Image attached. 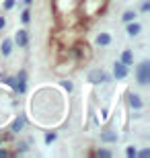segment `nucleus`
<instances>
[{"label":"nucleus","instance_id":"nucleus-1","mask_svg":"<svg viewBox=\"0 0 150 158\" xmlns=\"http://www.w3.org/2000/svg\"><path fill=\"white\" fill-rule=\"evenodd\" d=\"M136 78H138V82L142 84V86L150 82V62L148 60H144V62L136 68Z\"/></svg>","mask_w":150,"mask_h":158},{"label":"nucleus","instance_id":"nucleus-2","mask_svg":"<svg viewBox=\"0 0 150 158\" xmlns=\"http://www.w3.org/2000/svg\"><path fill=\"white\" fill-rule=\"evenodd\" d=\"M87 80L91 82V84H99V82H105V80H107V76H105L103 70H92L91 74H88Z\"/></svg>","mask_w":150,"mask_h":158},{"label":"nucleus","instance_id":"nucleus-3","mask_svg":"<svg viewBox=\"0 0 150 158\" xmlns=\"http://www.w3.org/2000/svg\"><path fill=\"white\" fill-rule=\"evenodd\" d=\"M113 76H115L117 80L126 78V76H127V66L121 64V62H115V66H113Z\"/></svg>","mask_w":150,"mask_h":158},{"label":"nucleus","instance_id":"nucleus-4","mask_svg":"<svg viewBox=\"0 0 150 158\" xmlns=\"http://www.w3.org/2000/svg\"><path fill=\"white\" fill-rule=\"evenodd\" d=\"M15 39H17V45L19 47H27V43H29V35H27V31H25V29L17 31Z\"/></svg>","mask_w":150,"mask_h":158},{"label":"nucleus","instance_id":"nucleus-5","mask_svg":"<svg viewBox=\"0 0 150 158\" xmlns=\"http://www.w3.org/2000/svg\"><path fill=\"white\" fill-rule=\"evenodd\" d=\"M0 52H2V56H11V52H12V39H4L2 41V45H0Z\"/></svg>","mask_w":150,"mask_h":158},{"label":"nucleus","instance_id":"nucleus-6","mask_svg":"<svg viewBox=\"0 0 150 158\" xmlns=\"http://www.w3.org/2000/svg\"><path fill=\"white\" fill-rule=\"evenodd\" d=\"M109 43H111V35L109 33H99L97 35V45L105 47V45H109Z\"/></svg>","mask_w":150,"mask_h":158},{"label":"nucleus","instance_id":"nucleus-7","mask_svg":"<svg viewBox=\"0 0 150 158\" xmlns=\"http://www.w3.org/2000/svg\"><path fill=\"white\" fill-rule=\"evenodd\" d=\"M140 31H142V27H140V23H132V21L127 23V35L136 37V35L140 33Z\"/></svg>","mask_w":150,"mask_h":158},{"label":"nucleus","instance_id":"nucleus-8","mask_svg":"<svg viewBox=\"0 0 150 158\" xmlns=\"http://www.w3.org/2000/svg\"><path fill=\"white\" fill-rule=\"evenodd\" d=\"M12 88H15V93L23 94L25 90H27V80H17L15 84H12Z\"/></svg>","mask_w":150,"mask_h":158},{"label":"nucleus","instance_id":"nucleus-9","mask_svg":"<svg viewBox=\"0 0 150 158\" xmlns=\"http://www.w3.org/2000/svg\"><path fill=\"white\" fill-rule=\"evenodd\" d=\"M134 62V53L130 52V49H126V52L121 53V64H126V66H130Z\"/></svg>","mask_w":150,"mask_h":158},{"label":"nucleus","instance_id":"nucleus-10","mask_svg":"<svg viewBox=\"0 0 150 158\" xmlns=\"http://www.w3.org/2000/svg\"><path fill=\"white\" fill-rule=\"evenodd\" d=\"M130 105L134 109H142V99H140L138 94H130Z\"/></svg>","mask_w":150,"mask_h":158},{"label":"nucleus","instance_id":"nucleus-11","mask_svg":"<svg viewBox=\"0 0 150 158\" xmlns=\"http://www.w3.org/2000/svg\"><path fill=\"white\" fill-rule=\"evenodd\" d=\"M23 127H25V121H23V119H17V121L12 123V131H21Z\"/></svg>","mask_w":150,"mask_h":158},{"label":"nucleus","instance_id":"nucleus-12","mask_svg":"<svg viewBox=\"0 0 150 158\" xmlns=\"http://www.w3.org/2000/svg\"><path fill=\"white\" fill-rule=\"evenodd\" d=\"M101 140H105V142H113V140H117V138H115V134H111V131H105V134H101Z\"/></svg>","mask_w":150,"mask_h":158},{"label":"nucleus","instance_id":"nucleus-13","mask_svg":"<svg viewBox=\"0 0 150 158\" xmlns=\"http://www.w3.org/2000/svg\"><path fill=\"white\" fill-rule=\"evenodd\" d=\"M21 21H23V25H29V21H31V12H29V8H27V10H23V15H21Z\"/></svg>","mask_w":150,"mask_h":158},{"label":"nucleus","instance_id":"nucleus-14","mask_svg":"<svg viewBox=\"0 0 150 158\" xmlns=\"http://www.w3.org/2000/svg\"><path fill=\"white\" fill-rule=\"evenodd\" d=\"M134 19H136V12H126V15H123V19H121V21H123V23H130V21H134Z\"/></svg>","mask_w":150,"mask_h":158},{"label":"nucleus","instance_id":"nucleus-15","mask_svg":"<svg viewBox=\"0 0 150 158\" xmlns=\"http://www.w3.org/2000/svg\"><path fill=\"white\" fill-rule=\"evenodd\" d=\"M15 8V0H4V10H11Z\"/></svg>","mask_w":150,"mask_h":158},{"label":"nucleus","instance_id":"nucleus-16","mask_svg":"<svg viewBox=\"0 0 150 158\" xmlns=\"http://www.w3.org/2000/svg\"><path fill=\"white\" fill-rule=\"evenodd\" d=\"M136 156H140V158H150V150L146 148V150H142V152H136Z\"/></svg>","mask_w":150,"mask_h":158},{"label":"nucleus","instance_id":"nucleus-17","mask_svg":"<svg viewBox=\"0 0 150 158\" xmlns=\"http://www.w3.org/2000/svg\"><path fill=\"white\" fill-rule=\"evenodd\" d=\"M126 154H127V158H134V156H136V148H134V146H130V148L126 150Z\"/></svg>","mask_w":150,"mask_h":158},{"label":"nucleus","instance_id":"nucleus-18","mask_svg":"<svg viewBox=\"0 0 150 158\" xmlns=\"http://www.w3.org/2000/svg\"><path fill=\"white\" fill-rule=\"evenodd\" d=\"M99 156H101V158H111V152H109V150H99Z\"/></svg>","mask_w":150,"mask_h":158},{"label":"nucleus","instance_id":"nucleus-19","mask_svg":"<svg viewBox=\"0 0 150 158\" xmlns=\"http://www.w3.org/2000/svg\"><path fill=\"white\" fill-rule=\"evenodd\" d=\"M62 86L70 93V90H72V82H70V80H62Z\"/></svg>","mask_w":150,"mask_h":158},{"label":"nucleus","instance_id":"nucleus-20","mask_svg":"<svg viewBox=\"0 0 150 158\" xmlns=\"http://www.w3.org/2000/svg\"><path fill=\"white\" fill-rule=\"evenodd\" d=\"M54 140H56V134H47L45 135V144H52Z\"/></svg>","mask_w":150,"mask_h":158},{"label":"nucleus","instance_id":"nucleus-21","mask_svg":"<svg viewBox=\"0 0 150 158\" xmlns=\"http://www.w3.org/2000/svg\"><path fill=\"white\" fill-rule=\"evenodd\" d=\"M17 80H27V74L21 70V72H19V76H17Z\"/></svg>","mask_w":150,"mask_h":158},{"label":"nucleus","instance_id":"nucleus-22","mask_svg":"<svg viewBox=\"0 0 150 158\" xmlns=\"http://www.w3.org/2000/svg\"><path fill=\"white\" fill-rule=\"evenodd\" d=\"M148 8H150V2H144V4H142V8H140V10H142V12H148Z\"/></svg>","mask_w":150,"mask_h":158},{"label":"nucleus","instance_id":"nucleus-23","mask_svg":"<svg viewBox=\"0 0 150 158\" xmlns=\"http://www.w3.org/2000/svg\"><path fill=\"white\" fill-rule=\"evenodd\" d=\"M4 27H6V19L0 17V29H4Z\"/></svg>","mask_w":150,"mask_h":158},{"label":"nucleus","instance_id":"nucleus-24","mask_svg":"<svg viewBox=\"0 0 150 158\" xmlns=\"http://www.w3.org/2000/svg\"><path fill=\"white\" fill-rule=\"evenodd\" d=\"M8 156V152H6V150H0V158H6Z\"/></svg>","mask_w":150,"mask_h":158},{"label":"nucleus","instance_id":"nucleus-25","mask_svg":"<svg viewBox=\"0 0 150 158\" xmlns=\"http://www.w3.org/2000/svg\"><path fill=\"white\" fill-rule=\"evenodd\" d=\"M31 2H33V0H25V4H27V6H29V4H31Z\"/></svg>","mask_w":150,"mask_h":158},{"label":"nucleus","instance_id":"nucleus-26","mask_svg":"<svg viewBox=\"0 0 150 158\" xmlns=\"http://www.w3.org/2000/svg\"><path fill=\"white\" fill-rule=\"evenodd\" d=\"M0 144H2V138H0Z\"/></svg>","mask_w":150,"mask_h":158}]
</instances>
